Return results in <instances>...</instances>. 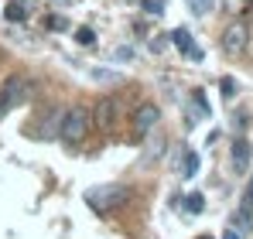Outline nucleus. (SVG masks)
Wrapping results in <instances>:
<instances>
[{
  "mask_svg": "<svg viewBox=\"0 0 253 239\" xmlns=\"http://www.w3.org/2000/svg\"><path fill=\"white\" fill-rule=\"evenodd\" d=\"M92 130V113L85 106H72L62 113V123H58V137L69 144V147H79Z\"/></svg>",
  "mask_w": 253,
  "mask_h": 239,
  "instance_id": "f257e3e1",
  "label": "nucleus"
},
{
  "mask_svg": "<svg viewBox=\"0 0 253 239\" xmlns=\"http://www.w3.org/2000/svg\"><path fill=\"white\" fill-rule=\"evenodd\" d=\"M28 96H31V79H28V76H21V72L7 76L3 85H0V117L10 113L14 106H21Z\"/></svg>",
  "mask_w": 253,
  "mask_h": 239,
  "instance_id": "f03ea898",
  "label": "nucleus"
},
{
  "mask_svg": "<svg viewBox=\"0 0 253 239\" xmlns=\"http://www.w3.org/2000/svg\"><path fill=\"white\" fill-rule=\"evenodd\" d=\"M130 199V188H120V185H103V188H89L85 192V201L96 208V212H106V208H120Z\"/></svg>",
  "mask_w": 253,
  "mask_h": 239,
  "instance_id": "7ed1b4c3",
  "label": "nucleus"
},
{
  "mask_svg": "<svg viewBox=\"0 0 253 239\" xmlns=\"http://www.w3.org/2000/svg\"><path fill=\"white\" fill-rule=\"evenodd\" d=\"M89 113H92V123H96L99 130L110 133V130L117 126V99H113V96H103V99H96V106H92Z\"/></svg>",
  "mask_w": 253,
  "mask_h": 239,
  "instance_id": "20e7f679",
  "label": "nucleus"
},
{
  "mask_svg": "<svg viewBox=\"0 0 253 239\" xmlns=\"http://www.w3.org/2000/svg\"><path fill=\"white\" fill-rule=\"evenodd\" d=\"M247 41H250V28H247L243 21H236V24H229V28L222 31V51H226V55H240V51L247 48Z\"/></svg>",
  "mask_w": 253,
  "mask_h": 239,
  "instance_id": "39448f33",
  "label": "nucleus"
},
{
  "mask_svg": "<svg viewBox=\"0 0 253 239\" xmlns=\"http://www.w3.org/2000/svg\"><path fill=\"white\" fill-rule=\"evenodd\" d=\"M158 120H161V110H158L154 103L137 106V110H133V133H137V137H147V133L158 126Z\"/></svg>",
  "mask_w": 253,
  "mask_h": 239,
  "instance_id": "423d86ee",
  "label": "nucleus"
},
{
  "mask_svg": "<svg viewBox=\"0 0 253 239\" xmlns=\"http://www.w3.org/2000/svg\"><path fill=\"white\" fill-rule=\"evenodd\" d=\"M35 7H38V0H7L3 17L14 21V24H21V21H28V17L35 14Z\"/></svg>",
  "mask_w": 253,
  "mask_h": 239,
  "instance_id": "0eeeda50",
  "label": "nucleus"
},
{
  "mask_svg": "<svg viewBox=\"0 0 253 239\" xmlns=\"http://www.w3.org/2000/svg\"><path fill=\"white\" fill-rule=\"evenodd\" d=\"M171 44H174V48H178L181 55L195 58V62L202 58V48H195V44H192V35H188L185 28H174V31H171Z\"/></svg>",
  "mask_w": 253,
  "mask_h": 239,
  "instance_id": "6e6552de",
  "label": "nucleus"
},
{
  "mask_svg": "<svg viewBox=\"0 0 253 239\" xmlns=\"http://www.w3.org/2000/svg\"><path fill=\"white\" fill-rule=\"evenodd\" d=\"M250 158H253V151H250V140H233V167H236V174H243L247 167H250Z\"/></svg>",
  "mask_w": 253,
  "mask_h": 239,
  "instance_id": "1a4fd4ad",
  "label": "nucleus"
},
{
  "mask_svg": "<svg viewBox=\"0 0 253 239\" xmlns=\"http://www.w3.org/2000/svg\"><path fill=\"white\" fill-rule=\"evenodd\" d=\"M199 164H202V160H199L195 151H185V160H181V178H195V174H199Z\"/></svg>",
  "mask_w": 253,
  "mask_h": 239,
  "instance_id": "9d476101",
  "label": "nucleus"
},
{
  "mask_svg": "<svg viewBox=\"0 0 253 239\" xmlns=\"http://www.w3.org/2000/svg\"><path fill=\"white\" fill-rule=\"evenodd\" d=\"M212 3H215V0H188V10H192L195 17H206L212 10Z\"/></svg>",
  "mask_w": 253,
  "mask_h": 239,
  "instance_id": "9b49d317",
  "label": "nucleus"
},
{
  "mask_svg": "<svg viewBox=\"0 0 253 239\" xmlns=\"http://www.w3.org/2000/svg\"><path fill=\"white\" fill-rule=\"evenodd\" d=\"M202 208H206V199H202V195H199V192H195V195H188V199H185V212H192V215H199V212H202Z\"/></svg>",
  "mask_w": 253,
  "mask_h": 239,
  "instance_id": "f8f14e48",
  "label": "nucleus"
},
{
  "mask_svg": "<svg viewBox=\"0 0 253 239\" xmlns=\"http://www.w3.org/2000/svg\"><path fill=\"white\" fill-rule=\"evenodd\" d=\"M76 41H79L83 48H92V44H96V31H92V28H79V31H76Z\"/></svg>",
  "mask_w": 253,
  "mask_h": 239,
  "instance_id": "ddd939ff",
  "label": "nucleus"
},
{
  "mask_svg": "<svg viewBox=\"0 0 253 239\" xmlns=\"http://www.w3.org/2000/svg\"><path fill=\"white\" fill-rule=\"evenodd\" d=\"M219 89H222V99H233V96H236V79L226 76V79L219 82Z\"/></svg>",
  "mask_w": 253,
  "mask_h": 239,
  "instance_id": "4468645a",
  "label": "nucleus"
},
{
  "mask_svg": "<svg viewBox=\"0 0 253 239\" xmlns=\"http://www.w3.org/2000/svg\"><path fill=\"white\" fill-rule=\"evenodd\" d=\"M140 7H144V10H147V14H161V3H158V0H144V3H140Z\"/></svg>",
  "mask_w": 253,
  "mask_h": 239,
  "instance_id": "2eb2a0df",
  "label": "nucleus"
},
{
  "mask_svg": "<svg viewBox=\"0 0 253 239\" xmlns=\"http://www.w3.org/2000/svg\"><path fill=\"white\" fill-rule=\"evenodd\" d=\"M48 28H55V31H62V28H69V21H65V17H48Z\"/></svg>",
  "mask_w": 253,
  "mask_h": 239,
  "instance_id": "dca6fc26",
  "label": "nucleus"
},
{
  "mask_svg": "<svg viewBox=\"0 0 253 239\" xmlns=\"http://www.w3.org/2000/svg\"><path fill=\"white\" fill-rule=\"evenodd\" d=\"M222 239H243V236H240L236 229H226V233H222Z\"/></svg>",
  "mask_w": 253,
  "mask_h": 239,
  "instance_id": "f3484780",
  "label": "nucleus"
},
{
  "mask_svg": "<svg viewBox=\"0 0 253 239\" xmlns=\"http://www.w3.org/2000/svg\"><path fill=\"white\" fill-rule=\"evenodd\" d=\"M253 205V181H250V188H247V205H243V208H250Z\"/></svg>",
  "mask_w": 253,
  "mask_h": 239,
  "instance_id": "a211bd4d",
  "label": "nucleus"
},
{
  "mask_svg": "<svg viewBox=\"0 0 253 239\" xmlns=\"http://www.w3.org/2000/svg\"><path fill=\"white\" fill-rule=\"evenodd\" d=\"M199 239H212V236H199Z\"/></svg>",
  "mask_w": 253,
  "mask_h": 239,
  "instance_id": "6ab92c4d",
  "label": "nucleus"
}]
</instances>
